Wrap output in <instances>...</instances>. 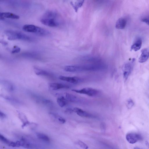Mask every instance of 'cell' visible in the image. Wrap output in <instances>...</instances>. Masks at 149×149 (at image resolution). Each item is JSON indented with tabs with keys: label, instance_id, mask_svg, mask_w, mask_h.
<instances>
[{
	"label": "cell",
	"instance_id": "cell-1",
	"mask_svg": "<svg viewBox=\"0 0 149 149\" xmlns=\"http://www.w3.org/2000/svg\"><path fill=\"white\" fill-rule=\"evenodd\" d=\"M106 65L101 62L81 65H69L65 67L67 72H74L83 71H98L104 70Z\"/></svg>",
	"mask_w": 149,
	"mask_h": 149
},
{
	"label": "cell",
	"instance_id": "cell-2",
	"mask_svg": "<svg viewBox=\"0 0 149 149\" xmlns=\"http://www.w3.org/2000/svg\"><path fill=\"white\" fill-rule=\"evenodd\" d=\"M58 14L55 12L49 10L46 12L40 19L44 25L51 27L58 26L59 24Z\"/></svg>",
	"mask_w": 149,
	"mask_h": 149
},
{
	"label": "cell",
	"instance_id": "cell-3",
	"mask_svg": "<svg viewBox=\"0 0 149 149\" xmlns=\"http://www.w3.org/2000/svg\"><path fill=\"white\" fill-rule=\"evenodd\" d=\"M4 33L7 37L8 39L10 40H20L31 41L33 40L31 37L22 32L17 31L6 30L4 31Z\"/></svg>",
	"mask_w": 149,
	"mask_h": 149
},
{
	"label": "cell",
	"instance_id": "cell-4",
	"mask_svg": "<svg viewBox=\"0 0 149 149\" xmlns=\"http://www.w3.org/2000/svg\"><path fill=\"white\" fill-rule=\"evenodd\" d=\"M23 30L26 31L35 33L41 36H46L50 34L48 30L33 24H26L22 27Z\"/></svg>",
	"mask_w": 149,
	"mask_h": 149
},
{
	"label": "cell",
	"instance_id": "cell-5",
	"mask_svg": "<svg viewBox=\"0 0 149 149\" xmlns=\"http://www.w3.org/2000/svg\"><path fill=\"white\" fill-rule=\"evenodd\" d=\"M72 91L77 93L85 94L91 97L96 96L100 93L98 90L89 87L84 88L80 89H72Z\"/></svg>",
	"mask_w": 149,
	"mask_h": 149
},
{
	"label": "cell",
	"instance_id": "cell-6",
	"mask_svg": "<svg viewBox=\"0 0 149 149\" xmlns=\"http://www.w3.org/2000/svg\"><path fill=\"white\" fill-rule=\"evenodd\" d=\"M30 95L33 99L38 103L48 106H51L53 105L52 101L42 96L33 93H30Z\"/></svg>",
	"mask_w": 149,
	"mask_h": 149
},
{
	"label": "cell",
	"instance_id": "cell-7",
	"mask_svg": "<svg viewBox=\"0 0 149 149\" xmlns=\"http://www.w3.org/2000/svg\"><path fill=\"white\" fill-rule=\"evenodd\" d=\"M134 61V59L131 62L125 63L123 66V77L125 81L127 80L132 70Z\"/></svg>",
	"mask_w": 149,
	"mask_h": 149
},
{
	"label": "cell",
	"instance_id": "cell-8",
	"mask_svg": "<svg viewBox=\"0 0 149 149\" xmlns=\"http://www.w3.org/2000/svg\"><path fill=\"white\" fill-rule=\"evenodd\" d=\"M126 138L127 141L131 144L134 143L142 139L141 136L136 133H130L127 134L126 136Z\"/></svg>",
	"mask_w": 149,
	"mask_h": 149
},
{
	"label": "cell",
	"instance_id": "cell-9",
	"mask_svg": "<svg viewBox=\"0 0 149 149\" xmlns=\"http://www.w3.org/2000/svg\"><path fill=\"white\" fill-rule=\"evenodd\" d=\"M81 61L85 62L92 63L101 62V59L95 56H85L80 57Z\"/></svg>",
	"mask_w": 149,
	"mask_h": 149
},
{
	"label": "cell",
	"instance_id": "cell-10",
	"mask_svg": "<svg viewBox=\"0 0 149 149\" xmlns=\"http://www.w3.org/2000/svg\"><path fill=\"white\" fill-rule=\"evenodd\" d=\"M59 79L62 81H67L72 84H76L80 82L81 79L76 77H70L60 76Z\"/></svg>",
	"mask_w": 149,
	"mask_h": 149
},
{
	"label": "cell",
	"instance_id": "cell-11",
	"mask_svg": "<svg viewBox=\"0 0 149 149\" xmlns=\"http://www.w3.org/2000/svg\"><path fill=\"white\" fill-rule=\"evenodd\" d=\"M73 112L76 113L79 116L84 117L93 118L94 116L91 114L88 113L83 109L77 107L73 109Z\"/></svg>",
	"mask_w": 149,
	"mask_h": 149
},
{
	"label": "cell",
	"instance_id": "cell-12",
	"mask_svg": "<svg viewBox=\"0 0 149 149\" xmlns=\"http://www.w3.org/2000/svg\"><path fill=\"white\" fill-rule=\"evenodd\" d=\"M141 52L139 61L140 63H143L146 61L149 57V49L148 48L143 49L141 50Z\"/></svg>",
	"mask_w": 149,
	"mask_h": 149
},
{
	"label": "cell",
	"instance_id": "cell-13",
	"mask_svg": "<svg viewBox=\"0 0 149 149\" xmlns=\"http://www.w3.org/2000/svg\"><path fill=\"white\" fill-rule=\"evenodd\" d=\"M1 83L4 88L9 92L13 91L15 89L14 85L11 82L6 80H2Z\"/></svg>",
	"mask_w": 149,
	"mask_h": 149
},
{
	"label": "cell",
	"instance_id": "cell-14",
	"mask_svg": "<svg viewBox=\"0 0 149 149\" xmlns=\"http://www.w3.org/2000/svg\"><path fill=\"white\" fill-rule=\"evenodd\" d=\"M5 18L18 19L19 16L15 14L10 12H2L0 14V20H3Z\"/></svg>",
	"mask_w": 149,
	"mask_h": 149
},
{
	"label": "cell",
	"instance_id": "cell-15",
	"mask_svg": "<svg viewBox=\"0 0 149 149\" xmlns=\"http://www.w3.org/2000/svg\"><path fill=\"white\" fill-rule=\"evenodd\" d=\"M49 87L52 90H56L63 88H67L69 87L66 85L58 83H50Z\"/></svg>",
	"mask_w": 149,
	"mask_h": 149
},
{
	"label": "cell",
	"instance_id": "cell-16",
	"mask_svg": "<svg viewBox=\"0 0 149 149\" xmlns=\"http://www.w3.org/2000/svg\"><path fill=\"white\" fill-rule=\"evenodd\" d=\"M33 69L35 73L38 75L49 77H51L53 76V75L51 73L38 68L34 67Z\"/></svg>",
	"mask_w": 149,
	"mask_h": 149
},
{
	"label": "cell",
	"instance_id": "cell-17",
	"mask_svg": "<svg viewBox=\"0 0 149 149\" xmlns=\"http://www.w3.org/2000/svg\"><path fill=\"white\" fill-rule=\"evenodd\" d=\"M127 24L126 19L123 17H120L118 19L116 22L115 27L118 29H122L125 27Z\"/></svg>",
	"mask_w": 149,
	"mask_h": 149
},
{
	"label": "cell",
	"instance_id": "cell-18",
	"mask_svg": "<svg viewBox=\"0 0 149 149\" xmlns=\"http://www.w3.org/2000/svg\"><path fill=\"white\" fill-rule=\"evenodd\" d=\"M142 44V41L140 38H137L135 42L131 46V49L134 51H137L141 48Z\"/></svg>",
	"mask_w": 149,
	"mask_h": 149
},
{
	"label": "cell",
	"instance_id": "cell-19",
	"mask_svg": "<svg viewBox=\"0 0 149 149\" xmlns=\"http://www.w3.org/2000/svg\"><path fill=\"white\" fill-rule=\"evenodd\" d=\"M0 139L3 142L10 146L13 147H17L16 142L10 141L1 134H0Z\"/></svg>",
	"mask_w": 149,
	"mask_h": 149
},
{
	"label": "cell",
	"instance_id": "cell-20",
	"mask_svg": "<svg viewBox=\"0 0 149 149\" xmlns=\"http://www.w3.org/2000/svg\"><path fill=\"white\" fill-rule=\"evenodd\" d=\"M49 114L54 119L57 120L61 123H64L66 122L64 118L55 113L51 112H49Z\"/></svg>",
	"mask_w": 149,
	"mask_h": 149
},
{
	"label": "cell",
	"instance_id": "cell-21",
	"mask_svg": "<svg viewBox=\"0 0 149 149\" xmlns=\"http://www.w3.org/2000/svg\"><path fill=\"white\" fill-rule=\"evenodd\" d=\"M4 99L8 101L9 102L15 104H19L21 102L18 99L13 97L6 95L1 96Z\"/></svg>",
	"mask_w": 149,
	"mask_h": 149
},
{
	"label": "cell",
	"instance_id": "cell-22",
	"mask_svg": "<svg viewBox=\"0 0 149 149\" xmlns=\"http://www.w3.org/2000/svg\"><path fill=\"white\" fill-rule=\"evenodd\" d=\"M84 1L82 0L76 1L74 3L71 2V4L75 11L77 12L79 8L82 6Z\"/></svg>",
	"mask_w": 149,
	"mask_h": 149
},
{
	"label": "cell",
	"instance_id": "cell-23",
	"mask_svg": "<svg viewBox=\"0 0 149 149\" xmlns=\"http://www.w3.org/2000/svg\"><path fill=\"white\" fill-rule=\"evenodd\" d=\"M65 97L67 100L71 102H76L78 101V99L76 96L70 93H65Z\"/></svg>",
	"mask_w": 149,
	"mask_h": 149
},
{
	"label": "cell",
	"instance_id": "cell-24",
	"mask_svg": "<svg viewBox=\"0 0 149 149\" xmlns=\"http://www.w3.org/2000/svg\"><path fill=\"white\" fill-rule=\"evenodd\" d=\"M19 116L21 120L23 122L22 127H24L27 125L29 124V122L26 116L23 113H19Z\"/></svg>",
	"mask_w": 149,
	"mask_h": 149
},
{
	"label": "cell",
	"instance_id": "cell-25",
	"mask_svg": "<svg viewBox=\"0 0 149 149\" xmlns=\"http://www.w3.org/2000/svg\"><path fill=\"white\" fill-rule=\"evenodd\" d=\"M65 97L63 96H61L58 98L57 102L58 105L61 107L65 106L66 104Z\"/></svg>",
	"mask_w": 149,
	"mask_h": 149
},
{
	"label": "cell",
	"instance_id": "cell-26",
	"mask_svg": "<svg viewBox=\"0 0 149 149\" xmlns=\"http://www.w3.org/2000/svg\"><path fill=\"white\" fill-rule=\"evenodd\" d=\"M36 136L39 139L44 141L47 142L49 141L50 139L49 137L45 134L37 133L36 134Z\"/></svg>",
	"mask_w": 149,
	"mask_h": 149
},
{
	"label": "cell",
	"instance_id": "cell-27",
	"mask_svg": "<svg viewBox=\"0 0 149 149\" xmlns=\"http://www.w3.org/2000/svg\"><path fill=\"white\" fill-rule=\"evenodd\" d=\"M77 144L82 148L84 149H88V146L85 143L82 141L79 140L77 142Z\"/></svg>",
	"mask_w": 149,
	"mask_h": 149
},
{
	"label": "cell",
	"instance_id": "cell-28",
	"mask_svg": "<svg viewBox=\"0 0 149 149\" xmlns=\"http://www.w3.org/2000/svg\"><path fill=\"white\" fill-rule=\"evenodd\" d=\"M134 102L131 99H129L127 101L126 105L127 108L130 109L133 106Z\"/></svg>",
	"mask_w": 149,
	"mask_h": 149
},
{
	"label": "cell",
	"instance_id": "cell-29",
	"mask_svg": "<svg viewBox=\"0 0 149 149\" xmlns=\"http://www.w3.org/2000/svg\"><path fill=\"white\" fill-rule=\"evenodd\" d=\"M20 51V48L17 45H15L13 46L11 52L13 54H15L19 52Z\"/></svg>",
	"mask_w": 149,
	"mask_h": 149
},
{
	"label": "cell",
	"instance_id": "cell-30",
	"mask_svg": "<svg viewBox=\"0 0 149 149\" xmlns=\"http://www.w3.org/2000/svg\"><path fill=\"white\" fill-rule=\"evenodd\" d=\"M141 21L149 25V15L143 17L141 19Z\"/></svg>",
	"mask_w": 149,
	"mask_h": 149
},
{
	"label": "cell",
	"instance_id": "cell-31",
	"mask_svg": "<svg viewBox=\"0 0 149 149\" xmlns=\"http://www.w3.org/2000/svg\"><path fill=\"white\" fill-rule=\"evenodd\" d=\"M0 116L1 119H3L6 117V115L4 113L1 111L0 112Z\"/></svg>",
	"mask_w": 149,
	"mask_h": 149
},
{
	"label": "cell",
	"instance_id": "cell-32",
	"mask_svg": "<svg viewBox=\"0 0 149 149\" xmlns=\"http://www.w3.org/2000/svg\"><path fill=\"white\" fill-rule=\"evenodd\" d=\"M73 112V109L70 108H68L65 110V112L67 113H71Z\"/></svg>",
	"mask_w": 149,
	"mask_h": 149
},
{
	"label": "cell",
	"instance_id": "cell-33",
	"mask_svg": "<svg viewBox=\"0 0 149 149\" xmlns=\"http://www.w3.org/2000/svg\"><path fill=\"white\" fill-rule=\"evenodd\" d=\"M1 43L4 46L8 44L7 42L4 41H2L1 42Z\"/></svg>",
	"mask_w": 149,
	"mask_h": 149
},
{
	"label": "cell",
	"instance_id": "cell-34",
	"mask_svg": "<svg viewBox=\"0 0 149 149\" xmlns=\"http://www.w3.org/2000/svg\"><path fill=\"white\" fill-rule=\"evenodd\" d=\"M134 149H142L138 147H135L134 148Z\"/></svg>",
	"mask_w": 149,
	"mask_h": 149
}]
</instances>
